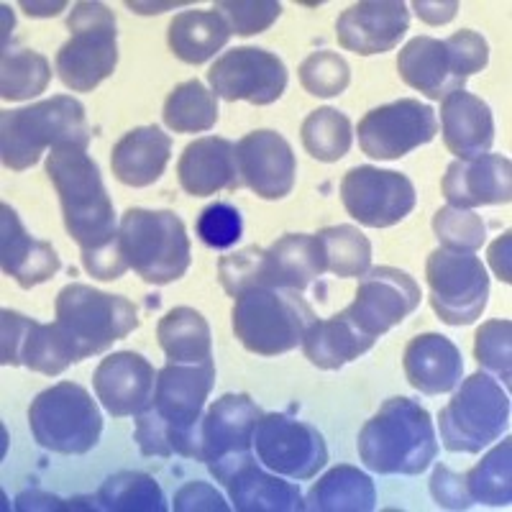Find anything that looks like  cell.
<instances>
[{
    "instance_id": "cell-32",
    "label": "cell",
    "mask_w": 512,
    "mask_h": 512,
    "mask_svg": "<svg viewBox=\"0 0 512 512\" xmlns=\"http://www.w3.org/2000/svg\"><path fill=\"white\" fill-rule=\"evenodd\" d=\"M231 39V29L216 11H182L172 18L167 44L180 62L203 64Z\"/></svg>"
},
{
    "instance_id": "cell-33",
    "label": "cell",
    "mask_w": 512,
    "mask_h": 512,
    "mask_svg": "<svg viewBox=\"0 0 512 512\" xmlns=\"http://www.w3.org/2000/svg\"><path fill=\"white\" fill-rule=\"evenodd\" d=\"M377 505V489L369 474L341 464L323 474L305 497V510L313 512H369Z\"/></svg>"
},
{
    "instance_id": "cell-29",
    "label": "cell",
    "mask_w": 512,
    "mask_h": 512,
    "mask_svg": "<svg viewBox=\"0 0 512 512\" xmlns=\"http://www.w3.org/2000/svg\"><path fill=\"white\" fill-rule=\"evenodd\" d=\"M169 157L172 139L159 126H141L113 146L111 169L123 185L149 187L164 175Z\"/></svg>"
},
{
    "instance_id": "cell-25",
    "label": "cell",
    "mask_w": 512,
    "mask_h": 512,
    "mask_svg": "<svg viewBox=\"0 0 512 512\" xmlns=\"http://www.w3.org/2000/svg\"><path fill=\"white\" fill-rule=\"evenodd\" d=\"M177 177L187 195L192 198H210L221 190H239L244 187L236 164V146L221 136H205L185 146Z\"/></svg>"
},
{
    "instance_id": "cell-38",
    "label": "cell",
    "mask_w": 512,
    "mask_h": 512,
    "mask_svg": "<svg viewBox=\"0 0 512 512\" xmlns=\"http://www.w3.org/2000/svg\"><path fill=\"white\" fill-rule=\"evenodd\" d=\"M305 152L318 162H338L344 159L354 141L351 121L336 108H318L310 113L300 128Z\"/></svg>"
},
{
    "instance_id": "cell-10",
    "label": "cell",
    "mask_w": 512,
    "mask_h": 512,
    "mask_svg": "<svg viewBox=\"0 0 512 512\" xmlns=\"http://www.w3.org/2000/svg\"><path fill=\"white\" fill-rule=\"evenodd\" d=\"M29 428L41 448L64 456H82L98 446L103 418L82 384L59 382L31 402Z\"/></svg>"
},
{
    "instance_id": "cell-13",
    "label": "cell",
    "mask_w": 512,
    "mask_h": 512,
    "mask_svg": "<svg viewBox=\"0 0 512 512\" xmlns=\"http://www.w3.org/2000/svg\"><path fill=\"white\" fill-rule=\"evenodd\" d=\"M436 134V111L413 98L379 105L359 121L361 152L379 162L405 157L418 146L431 144Z\"/></svg>"
},
{
    "instance_id": "cell-40",
    "label": "cell",
    "mask_w": 512,
    "mask_h": 512,
    "mask_svg": "<svg viewBox=\"0 0 512 512\" xmlns=\"http://www.w3.org/2000/svg\"><path fill=\"white\" fill-rule=\"evenodd\" d=\"M52 80L49 59L31 49L21 52H3L0 64V98L3 100H31L47 90Z\"/></svg>"
},
{
    "instance_id": "cell-42",
    "label": "cell",
    "mask_w": 512,
    "mask_h": 512,
    "mask_svg": "<svg viewBox=\"0 0 512 512\" xmlns=\"http://www.w3.org/2000/svg\"><path fill=\"white\" fill-rule=\"evenodd\" d=\"M433 231L441 241V249L464 251V254L482 249L487 239V226L482 216H477L474 210L454 208V205H446L433 216Z\"/></svg>"
},
{
    "instance_id": "cell-24",
    "label": "cell",
    "mask_w": 512,
    "mask_h": 512,
    "mask_svg": "<svg viewBox=\"0 0 512 512\" xmlns=\"http://www.w3.org/2000/svg\"><path fill=\"white\" fill-rule=\"evenodd\" d=\"M0 267L24 290L49 282L62 267L54 246L34 239L6 203L0 205Z\"/></svg>"
},
{
    "instance_id": "cell-34",
    "label": "cell",
    "mask_w": 512,
    "mask_h": 512,
    "mask_svg": "<svg viewBox=\"0 0 512 512\" xmlns=\"http://www.w3.org/2000/svg\"><path fill=\"white\" fill-rule=\"evenodd\" d=\"M157 338L169 364H213L210 326L195 308L169 310L159 320Z\"/></svg>"
},
{
    "instance_id": "cell-23",
    "label": "cell",
    "mask_w": 512,
    "mask_h": 512,
    "mask_svg": "<svg viewBox=\"0 0 512 512\" xmlns=\"http://www.w3.org/2000/svg\"><path fill=\"white\" fill-rule=\"evenodd\" d=\"M443 198L454 208L505 205L512 200V164L502 154H482L448 164L441 182Z\"/></svg>"
},
{
    "instance_id": "cell-47",
    "label": "cell",
    "mask_w": 512,
    "mask_h": 512,
    "mask_svg": "<svg viewBox=\"0 0 512 512\" xmlns=\"http://www.w3.org/2000/svg\"><path fill=\"white\" fill-rule=\"evenodd\" d=\"M443 44H446L448 54H451L456 75H459L464 82L487 67L489 47H487V41H484V36L477 34V31L461 29L456 31V34L448 36Z\"/></svg>"
},
{
    "instance_id": "cell-16",
    "label": "cell",
    "mask_w": 512,
    "mask_h": 512,
    "mask_svg": "<svg viewBox=\"0 0 512 512\" xmlns=\"http://www.w3.org/2000/svg\"><path fill=\"white\" fill-rule=\"evenodd\" d=\"M210 90L223 100L272 105L287 88V67L267 49L239 47L216 59L208 70Z\"/></svg>"
},
{
    "instance_id": "cell-9",
    "label": "cell",
    "mask_w": 512,
    "mask_h": 512,
    "mask_svg": "<svg viewBox=\"0 0 512 512\" xmlns=\"http://www.w3.org/2000/svg\"><path fill=\"white\" fill-rule=\"evenodd\" d=\"M510 425V395L489 374L466 377L446 408L438 413V428L446 451L479 454L502 438Z\"/></svg>"
},
{
    "instance_id": "cell-37",
    "label": "cell",
    "mask_w": 512,
    "mask_h": 512,
    "mask_svg": "<svg viewBox=\"0 0 512 512\" xmlns=\"http://www.w3.org/2000/svg\"><path fill=\"white\" fill-rule=\"evenodd\" d=\"M466 492L472 502H482L489 507H507L512 502V441L505 438L464 474Z\"/></svg>"
},
{
    "instance_id": "cell-53",
    "label": "cell",
    "mask_w": 512,
    "mask_h": 512,
    "mask_svg": "<svg viewBox=\"0 0 512 512\" xmlns=\"http://www.w3.org/2000/svg\"><path fill=\"white\" fill-rule=\"evenodd\" d=\"M415 13H418L420 18H423L425 24H446V21H451V18L456 16V8H459V3H415Z\"/></svg>"
},
{
    "instance_id": "cell-35",
    "label": "cell",
    "mask_w": 512,
    "mask_h": 512,
    "mask_svg": "<svg viewBox=\"0 0 512 512\" xmlns=\"http://www.w3.org/2000/svg\"><path fill=\"white\" fill-rule=\"evenodd\" d=\"M164 123L175 134H203L218 123V98L200 80L177 85L164 100Z\"/></svg>"
},
{
    "instance_id": "cell-49",
    "label": "cell",
    "mask_w": 512,
    "mask_h": 512,
    "mask_svg": "<svg viewBox=\"0 0 512 512\" xmlns=\"http://www.w3.org/2000/svg\"><path fill=\"white\" fill-rule=\"evenodd\" d=\"M82 267L88 269V274L98 277V280H118L123 274L128 272V262L126 256L121 251V241H111V244L100 246V249L93 251H82Z\"/></svg>"
},
{
    "instance_id": "cell-6",
    "label": "cell",
    "mask_w": 512,
    "mask_h": 512,
    "mask_svg": "<svg viewBox=\"0 0 512 512\" xmlns=\"http://www.w3.org/2000/svg\"><path fill=\"white\" fill-rule=\"evenodd\" d=\"M118 241L128 267L149 285H169L190 267L185 223L172 210L131 208L123 213Z\"/></svg>"
},
{
    "instance_id": "cell-11",
    "label": "cell",
    "mask_w": 512,
    "mask_h": 512,
    "mask_svg": "<svg viewBox=\"0 0 512 512\" xmlns=\"http://www.w3.org/2000/svg\"><path fill=\"white\" fill-rule=\"evenodd\" d=\"M431 287V305L446 326H472L484 313L489 297V277L474 254L436 249L425 264Z\"/></svg>"
},
{
    "instance_id": "cell-7",
    "label": "cell",
    "mask_w": 512,
    "mask_h": 512,
    "mask_svg": "<svg viewBox=\"0 0 512 512\" xmlns=\"http://www.w3.org/2000/svg\"><path fill=\"white\" fill-rule=\"evenodd\" d=\"M77 361L98 356L139 328V310L123 295H108L90 285L64 287L57 295V320Z\"/></svg>"
},
{
    "instance_id": "cell-15",
    "label": "cell",
    "mask_w": 512,
    "mask_h": 512,
    "mask_svg": "<svg viewBox=\"0 0 512 512\" xmlns=\"http://www.w3.org/2000/svg\"><path fill=\"white\" fill-rule=\"evenodd\" d=\"M420 287L408 272L395 267L369 269L356 287L354 303L344 310L346 318L364 336H384L402 320L413 315L420 305Z\"/></svg>"
},
{
    "instance_id": "cell-18",
    "label": "cell",
    "mask_w": 512,
    "mask_h": 512,
    "mask_svg": "<svg viewBox=\"0 0 512 512\" xmlns=\"http://www.w3.org/2000/svg\"><path fill=\"white\" fill-rule=\"evenodd\" d=\"M210 477L228 487L233 507L239 512H303L305 500L300 487L285 482L282 474L256 464V454L210 466Z\"/></svg>"
},
{
    "instance_id": "cell-30",
    "label": "cell",
    "mask_w": 512,
    "mask_h": 512,
    "mask_svg": "<svg viewBox=\"0 0 512 512\" xmlns=\"http://www.w3.org/2000/svg\"><path fill=\"white\" fill-rule=\"evenodd\" d=\"M374 346V338L364 336L344 313L328 320H313L303 338L305 359L323 372H336L349 361L359 359Z\"/></svg>"
},
{
    "instance_id": "cell-50",
    "label": "cell",
    "mask_w": 512,
    "mask_h": 512,
    "mask_svg": "<svg viewBox=\"0 0 512 512\" xmlns=\"http://www.w3.org/2000/svg\"><path fill=\"white\" fill-rule=\"evenodd\" d=\"M175 510L177 512H192V510H210V512H228V505L216 489L205 482H190L175 495Z\"/></svg>"
},
{
    "instance_id": "cell-19",
    "label": "cell",
    "mask_w": 512,
    "mask_h": 512,
    "mask_svg": "<svg viewBox=\"0 0 512 512\" xmlns=\"http://www.w3.org/2000/svg\"><path fill=\"white\" fill-rule=\"evenodd\" d=\"M236 164L244 187L262 200H282L295 187L297 162L285 136L269 128L251 131L236 144Z\"/></svg>"
},
{
    "instance_id": "cell-2",
    "label": "cell",
    "mask_w": 512,
    "mask_h": 512,
    "mask_svg": "<svg viewBox=\"0 0 512 512\" xmlns=\"http://www.w3.org/2000/svg\"><path fill=\"white\" fill-rule=\"evenodd\" d=\"M356 448L364 466L377 474H423L438 454L431 413L410 397H392L361 428Z\"/></svg>"
},
{
    "instance_id": "cell-36",
    "label": "cell",
    "mask_w": 512,
    "mask_h": 512,
    "mask_svg": "<svg viewBox=\"0 0 512 512\" xmlns=\"http://www.w3.org/2000/svg\"><path fill=\"white\" fill-rule=\"evenodd\" d=\"M100 510L105 512H164L162 487L157 479L144 472H118L103 482L95 495Z\"/></svg>"
},
{
    "instance_id": "cell-44",
    "label": "cell",
    "mask_w": 512,
    "mask_h": 512,
    "mask_svg": "<svg viewBox=\"0 0 512 512\" xmlns=\"http://www.w3.org/2000/svg\"><path fill=\"white\" fill-rule=\"evenodd\" d=\"M474 356L487 372L497 374L510 387L512 382V323L487 320L474 338Z\"/></svg>"
},
{
    "instance_id": "cell-43",
    "label": "cell",
    "mask_w": 512,
    "mask_h": 512,
    "mask_svg": "<svg viewBox=\"0 0 512 512\" xmlns=\"http://www.w3.org/2000/svg\"><path fill=\"white\" fill-rule=\"evenodd\" d=\"M351 82L346 59L336 52H315L300 64V85L315 98H336Z\"/></svg>"
},
{
    "instance_id": "cell-41",
    "label": "cell",
    "mask_w": 512,
    "mask_h": 512,
    "mask_svg": "<svg viewBox=\"0 0 512 512\" xmlns=\"http://www.w3.org/2000/svg\"><path fill=\"white\" fill-rule=\"evenodd\" d=\"M218 280L233 300L244 292L256 290V287H274L272 274H269L267 249L249 246V249L223 256L218 262Z\"/></svg>"
},
{
    "instance_id": "cell-48",
    "label": "cell",
    "mask_w": 512,
    "mask_h": 512,
    "mask_svg": "<svg viewBox=\"0 0 512 512\" xmlns=\"http://www.w3.org/2000/svg\"><path fill=\"white\" fill-rule=\"evenodd\" d=\"M431 495L438 502V507H446V510H469L474 505L469 492H466L464 474L451 472L443 464L436 466L431 477Z\"/></svg>"
},
{
    "instance_id": "cell-45",
    "label": "cell",
    "mask_w": 512,
    "mask_h": 512,
    "mask_svg": "<svg viewBox=\"0 0 512 512\" xmlns=\"http://www.w3.org/2000/svg\"><path fill=\"white\" fill-rule=\"evenodd\" d=\"M213 11L221 13L231 34L254 36L267 31L280 18L282 6L277 0H221Z\"/></svg>"
},
{
    "instance_id": "cell-31",
    "label": "cell",
    "mask_w": 512,
    "mask_h": 512,
    "mask_svg": "<svg viewBox=\"0 0 512 512\" xmlns=\"http://www.w3.org/2000/svg\"><path fill=\"white\" fill-rule=\"evenodd\" d=\"M269 274L277 290H305L326 272V254L318 233H285L267 249Z\"/></svg>"
},
{
    "instance_id": "cell-12",
    "label": "cell",
    "mask_w": 512,
    "mask_h": 512,
    "mask_svg": "<svg viewBox=\"0 0 512 512\" xmlns=\"http://www.w3.org/2000/svg\"><path fill=\"white\" fill-rule=\"evenodd\" d=\"M251 446L256 459L269 472L295 482L313 479L328 464V446L318 428L285 413L262 415L254 428Z\"/></svg>"
},
{
    "instance_id": "cell-21",
    "label": "cell",
    "mask_w": 512,
    "mask_h": 512,
    "mask_svg": "<svg viewBox=\"0 0 512 512\" xmlns=\"http://www.w3.org/2000/svg\"><path fill=\"white\" fill-rule=\"evenodd\" d=\"M262 408L249 395H223L198 423V459L205 464L254 451L251 438Z\"/></svg>"
},
{
    "instance_id": "cell-14",
    "label": "cell",
    "mask_w": 512,
    "mask_h": 512,
    "mask_svg": "<svg viewBox=\"0 0 512 512\" xmlns=\"http://www.w3.org/2000/svg\"><path fill=\"white\" fill-rule=\"evenodd\" d=\"M341 200L354 221L367 228H390L415 208L410 177L379 167H354L341 180Z\"/></svg>"
},
{
    "instance_id": "cell-26",
    "label": "cell",
    "mask_w": 512,
    "mask_h": 512,
    "mask_svg": "<svg viewBox=\"0 0 512 512\" xmlns=\"http://www.w3.org/2000/svg\"><path fill=\"white\" fill-rule=\"evenodd\" d=\"M402 367L410 387L428 397L456 390L464 374L459 346L441 333L415 336L402 356Z\"/></svg>"
},
{
    "instance_id": "cell-8",
    "label": "cell",
    "mask_w": 512,
    "mask_h": 512,
    "mask_svg": "<svg viewBox=\"0 0 512 512\" xmlns=\"http://www.w3.org/2000/svg\"><path fill=\"white\" fill-rule=\"evenodd\" d=\"M70 41L57 52V75L72 93H93L116 72L118 31L116 16L103 3H75L70 18Z\"/></svg>"
},
{
    "instance_id": "cell-3",
    "label": "cell",
    "mask_w": 512,
    "mask_h": 512,
    "mask_svg": "<svg viewBox=\"0 0 512 512\" xmlns=\"http://www.w3.org/2000/svg\"><path fill=\"white\" fill-rule=\"evenodd\" d=\"M47 175L62 205L64 228L82 251H93L118 239L116 210L103 185L98 164L88 149L57 146L47 157Z\"/></svg>"
},
{
    "instance_id": "cell-28",
    "label": "cell",
    "mask_w": 512,
    "mask_h": 512,
    "mask_svg": "<svg viewBox=\"0 0 512 512\" xmlns=\"http://www.w3.org/2000/svg\"><path fill=\"white\" fill-rule=\"evenodd\" d=\"M397 72L405 85L425 98L441 100L454 90H464V80L456 75L446 44L433 36H418L400 49Z\"/></svg>"
},
{
    "instance_id": "cell-5",
    "label": "cell",
    "mask_w": 512,
    "mask_h": 512,
    "mask_svg": "<svg viewBox=\"0 0 512 512\" xmlns=\"http://www.w3.org/2000/svg\"><path fill=\"white\" fill-rule=\"evenodd\" d=\"M313 320V308L303 297L295 290L282 292L277 287L244 292L231 310L233 336L246 351L259 356H280L297 349Z\"/></svg>"
},
{
    "instance_id": "cell-1",
    "label": "cell",
    "mask_w": 512,
    "mask_h": 512,
    "mask_svg": "<svg viewBox=\"0 0 512 512\" xmlns=\"http://www.w3.org/2000/svg\"><path fill=\"white\" fill-rule=\"evenodd\" d=\"M216 384V364H169L157 374L154 400L136 415L134 441L144 456L198 459V423Z\"/></svg>"
},
{
    "instance_id": "cell-27",
    "label": "cell",
    "mask_w": 512,
    "mask_h": 512,
    "mask_svg": "<svg viewBox=\"0 0 512 512\" xmlns=\"http://www.w3.org/2000/svg\"><path fill=\"white\" fill-rule=\"evenodd\" d=\"M441 134L443 144L456 159L482 157L495 141V118L482 98L454 90L443 98Z\"/></svg>"
},
{
    "instance_id": "cell-52",
    "label": "cell",
    "mask_w": 512,
    "mask_h": 512,
    "mask_svg": "<svg viewBox=\"0 0 512 512\" xmlns=\"http://www.w3.org/2000/svg\"><path fill=\"white\" fill-rule=\"evenodd\" d=\"M510 244H512V233L507 231L502 239H497L495 244L489 246V262H492V269L500 277L505 285H510Z\"/></svg>"
},
{
    "instance_id": "cell-22",
    "label": "cell",
    "mask_w": 512,
    "mask_h": 512,
    "mask_svg": "<svg viewBox=\"0 0 512 512\" xmlns=\"http://www.w3.org/2000/svg\"><path fill=\"white\" fill-rule=\"evenodd\" d=\"M95 395L113 418L139 415L154 400L157 374L141 354L134 351H116L105 356L93 377Z\"/></svg>"
},
{
    "instance_id": "cell-20",
    "label": "cell",
    "mask_w": 512,
    "mask_h": 512,
    "mask_svg": "<svg viewBox=\"0 0 512 512\" xmlns=\"http://www.w3.org/2000/svg\"><path fill=\"white\" fill-rule=\"evenodd\" d=\"M410 29V11L400 0H364L346 8L336 21V39L359 57L392 52Z\"/></svg>"
},
{
    "instance_id": "cell-46",
    "label": "cell",
    "mask_w": 512,
    "mask_h": 512,
    "mask_svg": "<svg viewBox=\"0 0 512 512\" xmlns=\"http://www.w3.org/2000/svg\"><path fill=\"white\" fill-rule=\"evenodd\" d=\"M244 233L241 213L231 203H213L200 213L198 236L210 249H231Z\"/></svg>"
},
{
    "instance_id": "cell-39",
    "label": "cell",
    "mask_w": 512,
    "mask_h": 512,
    "mask_svg": "<svg viewBox=\"0 0 512 512\" xmlns=\"http://www.w3.org/2000/svg\"><path fill=\"white\" fill-rule=\"evenodd\" d=\"M323 254H326V272L341 280L364 277L372 264V244L356 226H331L318 233Z\"/></svg>"
},
{
    "instance_id": "cell-4",
    "label": "cell",
    "mask_w": 512,
    "mask_h": 512,
    "mask_svg": "<svg viewBox=\"0 0 512 512\" xmlns=\"http://www.w3.org/2000/svg\"><path fill=\"white\" fill-rule=\"evenodd\" d=\"M90 126L85 105L72 95H57L21 111L0 116V159L13 172L34 167L47 149L77 146L88 149Z\"/></svg>"
},
{
    "instance_id": "cell-17",
    "label": "cell",
    "mask_w": 512,
    "mask_h": 512,
    "mask_svg": "<svg viewBox=\"0 0 512 512\" xmlns=\"http://www.w3.org/2000/svg\"><path fill=\"white\" fill-rule=\"evenodd\" d=\"M0 364L26 367L31 372L57 377L77 356L57 323H36L16 310L0 313Z\"/></svg>"
},
{
    "instance_id": "cell-51",
    "label": "cell",
    "mask_w": 512,
    "mask_h": 512,
    "mask_svg": "<svg viewBox=\"0 0 512 512\" xmlns=\"http://www.w3.org/2000/svg\"><path fill=\"white\" fill-rule=\"evenodd\" d=\"M16 510H95V505H80V500H59V497L44 495V492H24L16 497Z\"/></svg>"
}]
</instances>
